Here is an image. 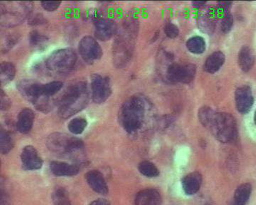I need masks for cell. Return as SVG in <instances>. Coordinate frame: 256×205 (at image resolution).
<instances>
[{
  "label": "cell",
  "instance_id": "cell-1",
  "mask_svg": "<svg viewBox=\"0 0 256 205\" xmlns=\"http://www.w3.org/2000/svg\"><path fill=\"white\" fill-rule=\"evenodd\" d=\"M198 119L220 142L230 144L236 140L238 126L235 118L230 114L216 112L210 108L204 106L198 112Z\"/></svg>",
  "mask_w": 256,
  "mask_h": 205
},
{
  "label": "cell",
  "instance_id": "cell-2",
  "mask_svg": "<svg viewBox=\"0 0 256 205\" xmlns=\"http://www.w3.org/2000/svg\"><path fill=\"white\" fill-rule=\"evenodd\" d=\"M47 146L54 154L69 158L78 166L85 161V146L84 142L76 138L55 132L47 139Z\"/></svg>",
  "mask_w": 256,
  "mask_h": 205
},
{
  "label": "cell",
  "instance_id": "cell-3",
  "mask_svg": "<svg viewBox=\"0 0 256 205\" xmlns=\"http://www.w3.org/2000/svg\"><path fill=\"white\" fill-rule=\"evenodd\" d=\"M89 102V92L85 82H79L68 88L60 99L58 116L70 118L85 109Z\"/></svg>",
  "mask_w": 256,
  "mask_h": 205
},
{
  "label": "cell",
  "instance_id": "cell-4",
  "mask_svg": "<svg viewBox=\"0 0 256 205\" xmlns=\"http://www.w3.org/2000/svg\"><path fill=\"white\" fill-rule=\"evenodd\" d=\"M146 102L139 96H132L124 102L121 109L120 122L129 134L137 132L142 127L146 117Z\"/></svg>",
  "mask_w": 256,
  "mask_h": 205
},
{
  "label": "cell",
  "instance_id": "cell-5",
  "mask_svg": "<svg viewBox=\"0 0 256 205\" xmlns=\"http://www.w3.org/2000/svg\"><path fill=\"white\" fill-rule=\"evenodd\" d=\"M43 84L33 80H22L18 83V88L24 98L30 102L37 110L48 112L50 110V98L43 94Z\"/></svg>",
  "mask_w": 256,
  "mask_h": 205
},
{
  "label": "cell",
  "instance_id": "cell-6",
  "mask_svg": "<svg viewBox=\"0 0 256 205\" xmlns=\"http://www.w3.org/2000/svg\"><path fill=\"white\" fill-rule=\"evenodd\" d=\"M78 56L72 48H63L54 52L46 61V67L52 73L64 74L73 70Z\"/></svg>",
  "mask_w": 256,
  "mask_h": 205
},
{
  "label": "cell",
  "instance_id": "cell-7",
  "mask_svg": "<svg viewBox=\"0 0 256 205\" xmlns=\"http://www.w3.org/2000/svg\"><path fill=\"white\" fill-rule=\"evenodd\" d=\"M196 74V66L195 65L173 64L168 68L166 77L172 83L188 84L194 80Z\"/></svg>",
  "mask_w": 256,
  "mask_h": 205
},
{
  "label": "cell",
  "instance_id": "cell-8",
  "mask_svg": "<svg viewBox=\"0 0 256 205\" xmlns=\"http://www.w3.org/2000/svg\"><path fill=\"white\" fill-rule=\"evenodd\" d=\"M92 100L97 104H104L112 94V87L108 77L99 74L92 77Z\"/></svg>",
  "mask_w": 256,
  "mask_h": 205
},
{
  "label": "cell",
  "instance_id": "cell-9",
  "mask_svg": "<svg viewBox=\"0 0 256 205\" xmlns=\"http://www.w3.org/2000/svg\"><path fill=\"white\" fill-rule=\"evenodd\" d=\"M79 53L87 63L92 64L102 58L104 52L98 42L92 36H85L80 40Z\"/></svg>",
  "mask_w": 256,
  "mask_h": 205
},
{
  "label": "cell",
  "instance_id": "cell-10",
  "mask_svg": "<svg viewBox=\"0 0 256 205\" xmlns=\"http://www.w3.org/2000/svg\"><path fill=\"white\" fill-rule=\"evenodd\" d=\"M235 100L239 112L247 114L250 112L255 102L252 88L248 86H242L237 89L235 93Z\"/></svg>",
  "mask_w": 256,
  "mask_h": 205
},
{
  "label": "cell",
  "instance_id": "cell-11",
  "mask_svg": "<svg viewBox=\"0 0 256 205\" xmlns=\"http://www.w3.org/2000/svg\"><path fill=\"white\" fill-rule=\"evenodd\" d=\"M22 164L25 170H38L43 167V160L38 151L32 146H26L21 154Z\"/></svg>",
  "mask_w": 256,
  "mask_h": 205
},
{
  "label": "cell",
  "instance_id": "cell-12",
  "mask_svg": "<svg viewBox=\"0 0 256 205\" xmlns=\"http://www.w3.org/2000/svg\"><path fill=\"white\" fill-rule=\"evenodd\" d=\"M117 32V24L111 20H101L96 23L95 36L100 41H108L114 38Z\"/></svg>",
  "mask_w": 256,
  "mask_h": 205
},
{
  "label": "cell",
  "instance_id": "cell-13",
  "mask_svg": "<svg viewBox=\"0 0 256 205\" xmlns=\"http://www.w3.org/2000/svg\"><path fill=\"white\" fill-rule=\"evenodd\" d=\"M203 182V176L201 173L194 172L185 176L182 180L183 190L186 196H192L196 194L201 189Z\"/></svg>",
  "mask_w": 256,
  "mask_h": 205
},
{
  "label": "cell",
  "instance_id": "cell-14",
  "mask_svg": "<svg viewBox=\"0 0 256 205\" xmlns=\"http://www.w3.org/2000/svg\"><path fill=\"white\" fill-rule=\"evenodd\" d=\"M86 179L92 190L98 194L106 196L108 193V186L102 173L98 170H92L87 173Z\"/></svg>",
  "mask_w": 256,
  "mask_h": 205
},
{
  "label": "cell",
  "instance_id": "cell-15",
  "mask_svg": "<svg viewBox=\"0 0 256 205\" xmlns=\"http://www.w3.org/2000/svg\"><path fill=\"white\" fill-rule=\"evenodd\" d=\"M52 172L57 177H73L80 172V167L77 164L54 161L50 164Z\"/></svg>",
  "mask_w": 256,
  "mask_h": 205
},
{
  "label": "cell",
  "instance_id": "cell-16",
  "mask_svg": "<svg viewBox=\"0 0 256 205\" xmlns=\"http://www.w3.org/2000/svg\"><path fill=\"white\" fill-rule=\"evenodd\" d=\"M161 194L154 189H146L138 192L134 205H162Z\"/></svg>",
  "mask_w": 256,
  "mask_h": 205
},
{
  "label": "cell",
  "instance_id": "cell-17",
  "mask_svg": "<svg viewBox=\"0 0 256 205\" xmlns=\"http://www.w3.org/2000/svg\"><path fill=\"white\" fill-rule=\"evenodd\" d=\"M35 120V114L30 108H24L18 114V130L21 134H28L33 128Z\"/></svg>",
  "mask_w": 256,
  "mask_h": 205
},
{
  "label": "cell",
  "instance_id": "cell-18",
  "mask_svg": "<svg viewBox=\"0 0 256 205\" xmlns=\"http://www.w3.org/2000/svg\"><path fill=\"white\" fill-rule=\"evenodd\" d=\"M226 62L225 54L222 52H216L207 58L204 66L206 73L214 74L222 68Z\"/></svg>",
  "mask_w": 256,
  "mask_h": 205
},
{
  "label": "cell",
  "instance_id": "cell-19",
  "mask_svg": "<svg viewBox=\"0 0 256 205\" xmlns=\"http://www.w3.org/2000/svg\"><path fill=\"white\" fill-rule=\"evenodd\" d=\"M256 58L250 47L244 46L238 54V64L242 72H248L255 65Z\"/></svg>",
  "mask_w": 256,
  "mask_h": 205
},
{
  "label": "cell",
  "instance_id": "cell-20",
  "mask_svg": "<svg viewBox=\"0 0 256 205\" xmlns=\"http://www.w3.org/2000/svg\"><path fill=\"white\" fill-rule=\"evenodd\" d=\"M252 193V184L244 183L237 188L234 193V205H246Z\"/></svg>",
  "mask_w": 256,
  "mask_h": 205
},
{
  "label": "cell",
  "instance_id": "cell-21",
  "mask_svg": "<svg viewBox=\"0 0 256 205\" xmlns=\"http://www.w3.org/2000/svg\"><path fill=\"white\" fill-rule=\"evenodd\" d=\"M16 70L11 62H3L0 66V82L2 86L11 83L16 76Z\"/></svg>",
  "mask_w": 256,
  "mask_h": 205
},
{
  "label": "cell",
  "instance_id": "cell-22",
  "mask_svg": "<svg viewBox=\"0 0 256 205\" xmlns=\"http://www.w3.org/2000/svg\"><path fill=\"white\" fill-rule=\"evenodd\" d=\"M14 140L11 134L2 127L0 128V151L1 154H6L14 148Z\"/></svg>",
  "mask_w": 256,
  "mask_h": 205
},
{
  "label": "cell",
  "instance_id": "cell-23",
  "mask_svg": "<svg viewBox=\"0 0 256 205\" xmlns=\"http://www.w3.org/2000/svg\"><path fill=\"white\" fill-rule=\"evenodd\" d=\"M186 47L188 51L194 54H202L206 51V42L201 36H194L188 40Z\"/></svg>",
  "mask_w": 256,
  "mask_h": 205
},
{
  "label": "cell",
  "instance_id": "cell-24",
  "mask_svg": "<svg viewBox=\"0 0 256 205\" xmlns=\"http://www.w3.org/2000/svg\"><path fill=\"white\" fill-rule=\"evenodd\" d=\"M140 172L146 178H154L159 177L160 172L156 164L149 161H143L138 167Z\"/></svg>",
  "mask_w": 256,
  "mask_h": 205
},
{
  "label": "cell",
  "instance_id": "cell-25",
  "mask_svg": "<svg viewBox=\"0 0 256 205\" xmlns=\"http://www.w3.org/2000/svg\"><path fill=\"white\" fill-rule=\"evenodd\" d=\"M88 126L86 119L84 118L78 117L73 119L69 122L68 128L74 135L78 136L85 131Z\"/></svg>",
  "mask_w": 256,
  "mask_h": 205
},
{
  "label": "cell",
  "instance_id": "cell-26",
  "mask_svg": "<svg viewBox=\"0 0 256 205\" xmlns=\"http://www.w3.org/2000/svg\"><path fill=\"white\" fill-rule=\"evenodd\" d=\"M54 205H72L68 192L64 188H57L53 194Z\"/></svg>",
  "mask_w": 256,
  "mask_h": 205
},
{
  "label": "cell",
  "instance_id": "cell-27",
  "mask_svg": "<svg viewBox=\"0 0 256 205\" xmlns=\"http://www.w3.org/2000/svg\"><path fill=\"white\" fill-rule=\"evenodd\" d=\"M64 84L60 82H53L50 83L43 84V94L44 96L46 98H50V97L54 96L56 94L58 93L62 88H63Z\"/></svg>",
  "mask_w": 256,
  "mask_h": 205
},
{
  "label": "cell",
  "instance_id": "cell-28",
  "mask_svg": "<svg viewBox=\"0 0 256 205\" xmlns=\"http://www.w3.org/2000/svg\"><path fill=\"white\" fill-rule=\"evenodd\" d=\"M30 44L32 46L40 48V47L44 46L48 42V38L40 33L34 31L31 33L30 38Z\"/></svg>",
  "mask_w": 256,
  "mask_h": 205
},
{
  "label": "cell",
  "instance_id": "cell-29",
  "mask_svg": "<svg viewBox=\"0 0 256 205\" xmlns=\"http://www.w3.org/2000/svg\"><path fill=\"white\" fill-rule=\"evenodd\" d=\"M234 19L232 14H228L222 20V32L224 34H228L232 31L234 28Z\"/></svg>",
  "mask_w": 256,
  "mask_h": 205
},
{
  "label": "cell",
  "instance_id": "cell-30",
  "mask_svg": "<svg viewBox=\"0 0 256 205\" xmlns=\"http://www.w3.org/2000/svg\"><path fill=\"white\" fill-rule=\"evenodd\" d=\"M164 33L168 38H175L180 35V30L174 24L168 23L165 26Z\"/></svg>",
  "mask_w": 256,
  "mask_h": 205
},
{
  "label": "cell",
  "instance_id": "cell-31",
  "mask_svg": "<svg viewBox=\"0 0 256 205\" xmlns=\"http://www.w3.org/2000/svg\"><path fill=\"white\" fill-rule=\"evenodd\" d=\"M42 6L44 10L50 12H54L60 8L62 2H42Z\"/></svg>",
  "mask_w": 256,
  "mask_h": 205
},
{
  "label": "cell",
  "instance_id": "cell-32",
  "mask_svg": "<svg viewBox=\"0 0 256 205\" xmlns=\"http://www.w3.org/2000/svg\"><path fill=\"white\" fill-rule=\"evenodd\" d=\"M0 104H1V110H9L11 107L12 102L9 97L6 94L4 93V90H1V94H0Z\"/></svg>",
  "mask_w": 256,
  "mask_h": 205
},
{
  "label": "cell",
  "instance_id": "cell-33",
  "mask_svg": "<svg viewBox=\"0 0 256 205\" xmlns=\"http://www.w3.org/2000/svg\"><path fill=\"white\" fill-rule=\"evenodd\" d=\"M90 205H111L109 201L106 200L105 199H99L97 200L92 202Z\"/></svg>",
  "mask_w": 256,
  "mask_h": 205
},
{
  "label": "cell",
  "instance_id": "cell-34",
  "mask_svg": "<svg viewBox=\"0 0 256 205\" xmlns=\"http://www.w3.org/2000/svg\"><path fill=\"white\" fill-rule=\"evenodd\" d=\"M192 4H193L194 6H196V8H202L206 4V2H192Z\"/></svg>",
  "mask_w": 256,
  "mask_h": 205
},
{
  "label": "cell",
  "instance_id": "cell-35",
  "mask_svg": "<svg viewBox=\"0 0 256 205\" xmlns=\"http://www.w3.org/2000/svg\"><path fill=\"white\" fill-rule=\"evenodd\" d=\"M1 205H11L9 204V202H8V200H6V196H5V200L4 199V198H2V196H1Z\"/></svg>",
  "mask_w": 256,
  "mask_h": 205
},
{
  "label": "cell",
  "instance_id": "cell-36",
  "mask_svg": "<svg viewBox=\"0 0 256 205\" xmlns=\"http://www.w3.org/2000/svg\"><path fill=\"white\" fill-rule=\"evenodd\" d=\"M202 205H216L215 204V203H214L213 202H205L204 204H203Z\"/></svg>",
  "mask_w": 256,
  "mask_h": 205
},
{
  "label": "cell",
  "instance_id": "cell-37",
  "mask_svg": "<svg viewBox=\"0 0 256 205\" xmlns=\"http://www.w3.org/2000/svg\"><path fill=\"white\" fill-rule=\"evenodd\" d=\"M254 122H255V124L256 125V112H255V116H254Z\"/></svg>",
  "mask_w": 256,
  "mask_h": 205
}]
</instances>
